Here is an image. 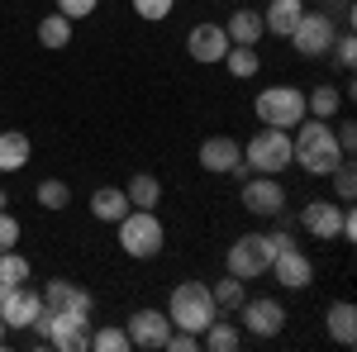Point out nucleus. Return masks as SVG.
<instances>
[{"label":"nucleus","instance_id":"39","mask_svg":"<svg viewBox=\"0 0 357 352\" xmlns=\"http://www.w3.org/2000/svg\"><path fill=\"white\" fill-rule=\"evenodd\" d=\"M267 243H272V257H276L281 247H291L296 238H291V229H276V234H267Z\"/></svg>","mask_w":357,"mask_h":352},{"label":"nucleus","instance_id":"44","mask_svg":"<svg viewBox=\"0 0 357 352\" xmlns=\"http://www.w3.org/2000/svg\"><path fill=\"white\" fill-rule=\"evenodd\" d=\"M210 5H220V0H210Z\"/></svg>","mask_w":357,"mask_h":352},{"label":"nucleus","instance_id":"6","mask_svg":"<svg viewBox=\"0 0 357 352\" xmlns=\"http://www.w3.org/2000/svg\"><path fill=\"white\" fill-rule=\"evenodd\" d=\"M333 38H338L333 15H329V10H310V5H305L301 24L291 29V48H296L301 57H329Z\"/></svg>","mask_w":357,"mask_h":352},{"label":"nucleus","instance_id":"20","mask_svg":"<svg viewBox=\"0 0 357 352\" xmlns=\"http://www.w3.org/2000/svg\"><path fill=\"white\" fill-rule=\"evenodd\" d=\"M224 33H229V43H248V48H257L262 43V10L257 5H243V10H234L229 20H224Z\"/></svg>","mask_w":357,"mask_h":352},{"label":"nucleus","instance_id":"43","mask_svg":"<svg viewBox=\"0 0 357 352\" xmlns=\"http://www.w3.org/2000/svg\"><path fill=\"white\" fill-rule=\"evenodd\" d=\"M343 5H353V0H343Z\"/></svg>","mask_w":357,"mask_h":352},{"label":"nucleus","instance_id":"37","mask_svg":"<svg viewBox=\"0 0 357 352\" xmlns=\"http://www.w3.org/2000/svg\"><path fill=\"white\" fill-rule=\"evenodd\" d=\"M162 348H167V352H195V348H200V333H186V328H172Z\"/></svg>","mask_w":357,"mask_h":352},{"label":"nucleus","instance_id":"28","mask_svg":"<svg viewBox=\"0 0 357 352\" xmlns=\"http://www.w3.org/2000/svg\"><path fill=\"white\" fill-rule=\"evenodd\" d=\"M210 296H215V309L234 314V309L248 300V281H238V276H220V281L210 286Z\"/></svg>","mask_w":357,"mask_h":352},{"label":"nucleus","instance_id":"4","mask_svg":"<svg viewBox=\"0 0 357 352\" xmlns=\"http://www.w3.org/2000/svg\"><path fill=\"white\" fill-rule=\"evenodd\" d=\"M252 114H257V124H267V129H296L305 119V91L276 82V86H267V91L252 95Z\"/></svg>","mask_w":357,"mask_h":352},{"label":"nucleus","instance_id":"35","mask_svg":"<svg viewBox=\"0 0 357 352\" xmlns=\"http://www.w3.org/2000/svg\"><path fill=\"white\" fill-rule=\"evenodd\" d=\"M96 10H100V0H57V15H67L72 24L86 20V15H96Z\"/></svg>","mask_w":357,"mask_h":352},{"label":"nucleus","instance_id":"41","mask_svg":"<svg viewBox=\"0 0 357 352\" xmlns=\"http://www.w3.org/2000/svg\"><path fill=\"white\" fill-rule=\"evenodd\" d=\"M5 333H10V328H5V319H0V348H5Z\"/></svg>","mask_w":357,"mask_h":352},{"label":"nucleus","instance_id":"33","mask_svg":"<svg viewBox=\"0 0 357 352\" xmlns=\"http://www.w3.org/2000/svg\"><path fill=\"white\" fill-rule=\"evenodd\" d=\"M129 5H134L138 20H148V24H162L167 15L176 10V0H129Z\"/></svg>","mask_w":357,"mask_h":352},{"label":"nucleus","instance_id":"5","mask_svg":"<svg viewBox=\"0 0 357 352\" xmlns=\"http://www.w3.org/2000/svg\"><path fill=\"white\" fill-rule=\"evenodd\" d=\"M243 167L248 171H262V176H281L291 167V129H257L243 143Z\"/></svg>","mask_w":357,"mask_h":352},{"label":"nucleus","instance_id":"1","mask_svg":"<svg viewBox=\"0 0 357 352\" xmlns=\"http://www.w3.org/2000/svg\"><path fill=\"white\" fill-rule=\"evenodd\" d=\"M291 162L305 167L310 176H329L333 167L343 162V148H338V134H333L329 119H310L305 114L291 129Z\"/></svg>","mask_w":357,"mask_h":352},{"label":"nucleus","instance_id":"2","mask_svg":"<svg viewBox=\"0 0 357 352\" xmlns=\"http://www.w3.org/2000/svg\"><path fill=\"white\" fill-rule=\"evenodd\" d=\"M114 234H119V252L134 257V262H153L167 247V229L158 219V210H129L114 224Z\"/></svg>","mask_w":357,"mask_h":352},{"label":"nucleus","instance_id":"9","mask_svg":"<svg viewBox=\"0 0 357 352\" xmlns=\"http://www.w3.org/2000/svg\"><path fill=\"white\" fill-rule=\"evenodd\" d=\"M33 333L48 343V348H62V352H86L91 348V319H67V314H38Z\"/></svg>","mask_w":357,"mask_h":352},{"label":"nucleus","instance_id":"12","mask_svg":"<svg viewBox=\"0 0 357 352\" xmlns=\"http://www.w3.org/2000/svg\"><path fill=\"white\" fill-rule=\"evenodd\" d=\"M43 309H48V314H67V319H91V314H96V300H91L86 286L57 276V281L43 286Z\"/></svg>","mask_w":357,"mask_h":352},{"label":"nucleus","instance_id":"3","mask_svg":"<svg viewBox=\"0 0 357 352\" xmlns=\"http://www.w3.org/2000/svg\"><path fill=\"white\" fill-rule=\"evenodd\" d=\"M220 309H215V296H210V286L205 281H181L172 300H167V319L172 328H186V333H205V324L215 319Z\"/></svg>","mask_w":357,"mask_h":352},{"label":"nucleus","instance_id":"16","mask_svg":"<svg viewBox=\"0 0 357 352\" xmlns=\"http://www.w3.org/2000/svg\"><path fill=\"white\" fill-rule=\"evenodd\" d=\"M124 333H129V343H134V348H162L167 333H172V319H167V309L143 305V309H134V314H129Z\"/></svg>","mask_w":357,"mask_h":352},{"label":"nucleus","instance_id":"36","mask_svg":"<svg viewBox=\"0 0 357 352\" xmlns=\"http://www.w3.org/2000/svg\"><path fill=\"white\" fill-rule=\"evenodd\" d=\"M20 234H24V229H20V219L10 215V210H0V252H10V247L20 243Z\"/></svg>","mask_w":357,"mask_h":352},{"label":"nucleus","instance_id":"15","mask_svg":"<svg viewBox=\"0 0 357 352\" xmlns=\"http://www.w3.org/2000/svg\"><path fill=\"white\" fill-rule=\"evenodd\" d=\"M267 271L276 276V286H281V291H310V281H314V262H310V257H305L296 243L281 247Z\"/></svg>","mask_w":357,"mask_h":352},{"label":"nucleus","instance_id":"40","mask_svg":"<svg viewBox=\"0 0 357 352\" xmlns=\"http://www.w3.org/2000/svg\"><path fill=\"white\" fill-rule=\"evenodd\" d=\"M0 210H10V195H5V190H0Z\"/></svg>","mask_w":357,"mask_h":352},{"label":"nucleus","instance_id":"19","mask_svg":"<svg viewBox=\"0 0 357 352\" xmlns=\"http://www.w3.org/2000/svg\"><path fill=\"white\" fill-rule=\"evenodd\" d=\"M324 328H329V338L338 348H353L357 343V305L353 300H333L324 309Z\"/></svg>","mask_w":357,"mask_h":352},{"label":"nucleus","instance_id":"24","mask_svg":"<svg viewBox=\"0 0 357 352\" xmlns=\"http://www.w3.org/2000/svg\"><path fill=\"white\" fill-rule=\"evenodd\" d=\"M200 348H210V352H238V348H243V328L215 314V319L205 324V333H200Z\"/></svg>","mask_w":357,"mask_h":352},{"label":"nucleus","instance_id":"26","mask_svg":"<svg viewBox=\"0 0 357 352\" xmlns=\"http://www.w3.org/2000/svg\"><path fill=\"white\" fill-rule=\"evenodd\" d=\"M224 67H229V77H238V82H252V77L262 72V57H257V48H248V43H229V53H224Z\"/></svg>","mask_w":357,"mask_h":352},{"label":"nucleus","instance_id":"7","mask_svg":"<svg viewBox=\"0 0 357 352\" xmlns=\"http://www.w3.org/2000/svg\"><path fill=\"white\" fill-rule=\"evenodd\" d=\"M224 267H229V276H238V281L267 276V267H272V243H267V234H243V238H234Z\"/></svg>","mask_w":357,"mask_h":352},{"label":"nucleus","instance_id":"30","mask_svg":"<svg viewBox=\"0 0 357 352\" xmlns=\"http://www.w3.org/2000/svg\"><path fill=\"white\" fill-rule=\"evenodd\" d=\"M29 281V257L24 252H0V286H24Z\"/></svg>","mask_w":357,"mask_h":352},{"label":"nucleus","instance_id":"31","mask_svg":"<svg viewBox=\"0 0 357 352\" xmlns=\"http://www.w3.org/2000/svg\"><path fill=\"white\" fill-rule=\"evenodd\" d=\"M38 205H43V210H67V205H72V190H67V181H57V176L38 181Z\"/></svg>","mask_w":357,"mask_h":352},{"label":"nucleus","instance_id":"27","mask_svg":"<svg viewBox=\"0 0 357 352\" xmlns=\"http://www.w3.org/2000/svg\"><path fill=\"white\" fill-rule=\"evenodd\" d=\"M72 20H67V15H43V20H38V43H43V48H53V53H62V48H67V43H72Z\"/></svg>","mask_w":357,"mask_h":352},{"label":"nucleus","instance_id":"8","mask_svg":"<svg viewBox=\"0 0 357 352\" xmlns=\"http://www.w3.org/2000/svg\"><path fill=\"white\" fill-rule=\"evenodd\" d=\"M238 200H243L248 215H257V219H281V215H286V186H281V176L248 171V176H243V190H238Z\"/></svg>","mask_w":357,"mask_h":352},{"label":"nucleus","instance_id":"34","mask_svg":"<svg viewBox=\"0 0 357 352\" xmlns=\"http://www.w3.org/2000/svg\"><path fill=\"white\" fill-rule=\"evenodd\" d=\"M329 53H333V62H338L343 72H353V67H357V38H353V33H338Z\"/></svg>","mask_w":357,"mask_h":352},{"label":"nucleus","instance_id":"32","mask_svg":"<svg viewBox=\"0 0 357 352\" xmlns=\"http://www.w3.org/2000/svg\"><path fill=\"white\" fill-rule=\"evenodd\" d=\"M333 176V195L343 200V205H353V195H357V171H353V158H343V162L329 171Z\"/></svg>","mask_w":357,"mask_h":352},{"label":"nucleus","instance_id":"18","mask_svg":"<svg viewBox=\"0 0 357 352\" xmlns=\"http://www.w3.org/2000/svg\"><path fill=\"white\" fill-rule=\"evenodd\" d=\"M301 15H305V0H267L262 5V29L272 38H291V29L301 24Z\"/></svg>","mask_w":357,"mask_h":352},{"label":"nucleus","instance_id":"13","mask_svg":"<svg viewBox=\"0 0 357 352\" xmlns=\"http://www.w3.org/2000/svg\"><path fill=\"white\" fill-rule=\"evenodd\" d=\"M238 319H243V333H252V338H276L281 328H286V305L272 296H257V300H243L238 305Z\"/></svg>","mask_w":357,"mask_h":352},{"label":"nucleus","instance_id":"21","mask_svg":"<svg viewBox=\"0 0 357 352\" xmlns=\"http://www.w3.org/2000/svg\"><path fill=\"white\" fill-rule=\"evenodd\" d=\"M343 100H348V95H343L338 86L319 82V86L305 91V114H310V119H329V124H333V119L343 114Z\"/></svg>","mask_w":357,"mask_h":352},{"label":"nucleus","instance_id":"42","mask_svg":"<svg viewBox=\"0 0 357 352\" xmlns=\"http://www.w3.org/2000/svg\"><path fill=\"white\" fill-rule=\"evenodd\" d=\"M252 5H267V0H252Z\"/></svg>","mask_w":357,"mask_h":352},{"label":"nucleus","instance_id":"11","mask_svg":"<svg viewBox=\"0 0 357 352\" xmlns=\"http://www.w3.org/2000/svg\"><path fill=\"white\" fill-rule=\"evenodd\" d=\"M343 219H348V205L343 200H305L301 210V229L319 243H338L343 238Z\"/></svg>","mask_w":357,"mask_h":352},{"label":"nucleus","instance_id":"38","mask_svg":"<svg viewBox=\"0 0 357 352\" xmlns=\"http://www.w3.org/2000/svg\"><path fill=\"white\" fill-rule=\"evenodd\" d=\"M333 134H338L343 158H353V153H357V124H353V119H338V124H333Z\"/></svg>","mask_w":357,"mask_h":352},{"label":"nucleus","instance_id":"22","mask_svg":"<svg viewBox=\"0 0 357 352\" xmlns=\"http://www.w3.org/2000/svg\"><path fill=\"white\" fill-rule=\"evenodd\" d=\"M129 210H134V205H129L124 186H100V190H91V215L100 219V224H119Z\"/></svg>","mask_w":357,"mask_h":352},{"label":"nucleus","instance_id":"29","mask_svg":"<svg viewBox=\"0 0 357 352\" xmlns=\"http://www.w3.org/2000/svg\"><path fill=\"white\" fill-rule=\"evenodd\" d=\"M91 348L96 352H129L134 343H129V333L119 324H100V328H91Z\"/></svg>","mask_w":357,"mask_h":352},{"label":"nucleus","instance_id":"10","mask_svg":"<svg viewBox=\"0 0 357 352\" xmlns=\"http://www.w3.org/2000/svg\"><path fill=\"white\" fill-rule=\"evenodd\" d=\"M38 314H43V291H33V286H0V319H5V328H20V333H29V328L38 324Z\"/></svg>","mask_w":357,"mask_h":352},{"label":"nucleus","instance_id":"14","mask_svg":"<svg viewBox=\"0 0 357 352\" xmlns=\"http://www.w3.org/2000/svg\"><path fill=\"white\" fill-rule=\"evenodd\" d=\"M200 167L210 171V176H248L243 167V143L229 134H215L200 143Z\"/></svg>","mask_w":357,"mask_h":352},{"label":"nucleus","instance_id":"23","mask_svg":"<svg viewBox=\"0 0 357 352\" xmlns=\"http://www.w3.org/2000/svg\"><path fill=\"white\" fill-rule=\"evenodd\" d=\"M29 158H33L29 134L24 129H5V134H0V171H24Z\"/></svg>","mask_w":357,"mask_h":352},{"label":"nucleus","instance_id":"25","mask_svg":"<svg viewBox=\"0 0 357 352\" xmlns=\"http://www.w3.org/2000/svg\"><path fill=\"white\" fill-rule=\"evenodd\" d=\"M124 195H129L134 210H158V205H162V181H158L153 171H134L129 186H124Z\"/></svg>","mask_w":357,"mask_h":352},{"label":"nucleus","instance_id":"17","mask_svg":"<svg viewBox=\"0 0 357 352\" xmlns=\"http://www.w3.org/2000/svg\"><path fill=\"white\" fill-rule=\"evenodd\" d=\"M186 53H191V62H200V67L224 62V53H229V33H224V24H215V20L195 24L191 33H186Z\"/></svg>","mask_w":357,"mask_h":352}]
</instances>
